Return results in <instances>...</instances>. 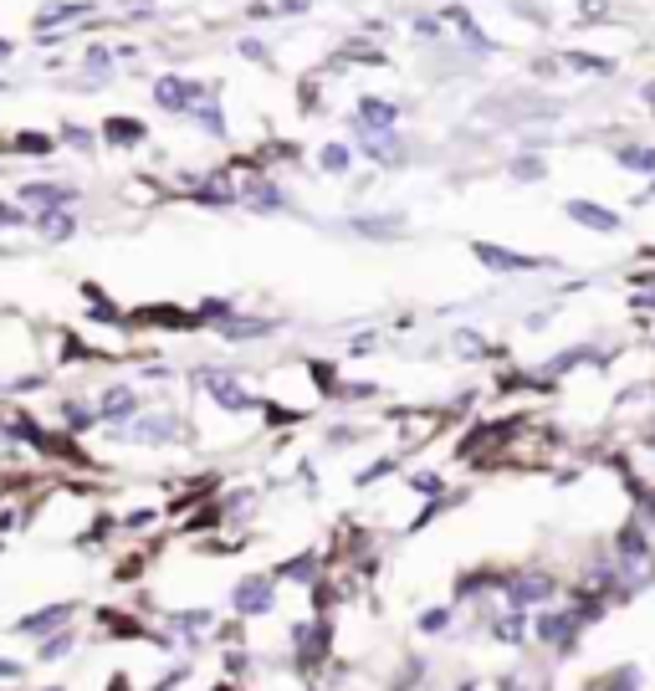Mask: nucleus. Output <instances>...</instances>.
I'll list each match as a JSON object with an SVG mask.
<instances>
[{
  "instance_id": "f257e3e1",
  "label": "nucleus",
  "mask_w": 655,
  "mask_h": 691,
  "mask_svg": "<svg viewBox=\"0 0 655 691\" xmlns=\"http://www.w3.org/2000/svg\"><path fill=\"white\" fill-rule=\"evenodd\" d=\"M548 594H553V579L548 574H522V579L507 584V604H512V610H528V604H538Z\"/></svg>"
},
{
  "instance_id": "f03ea898",
  "label": "nucleus",
  "mask_w": 655,
  "mask_h": 691,
  "mask_svg": "<svg viewBox=\"0 0 655 691\" xmlns=\"http://www.w3.org/2000/svg\"><path fill=\"white\" fill-rule=\"evenodd\" d=\"M236 610L241 615H267L272 610V579H261V574L256 579H241L236 584Z\"/></svg>"
},
{
  "instance_id": "7ed1b4c3",
  "label": "nucleus",
  "mask_w": 655,
  "mask_h": 691,
  "mask_svg": "<svg viewBox=\"0 0 655 691\" xmlns=\"http://www.w3.org/2000/svg\"><path fill=\"white\" fill-rule=\"evenodd\" d=\"M476 256H482L487 267H502V272H533L538 267L533 256H512V251H497V246H476Z\"/></svg>"
},
{
  "instance_id": "20e7f679",
  "label": "nucleus",
  "mask_w": 655,
  "mask_h": 691,
  "mask_svg": "<svg viewBox=\"0 0 655 691\" xmlns=\"http://www.w3.org/2000/svg\"><path fill=\"white\" fill-rule=\"evenodd\" d=\"M569 215H574V221H584V226H594V231H615V226H620L609 210H599V205H584V200H574V205H569Z\"/></svg>"
},
{
  "instance_id": "39448f33",
  "label": "nucleus",
  "mask_w": 655,
  "mask_h": 691,
  "mask_svg": "<svg viewBox=\"0 0 655 691\" xmlns=\"http://www.w3.org/2000/svg\"><path fill=\"white\" fill-rule=\"evenodd\" d=\"M62 620H67V604H52L47 615H31V620H26V630L36 635V630H52V625H62Z\"/></svg>"
},
{
  "instance_id": "423d86ee",
  "label": "nucleus",
  "mask_w": 655,
  "mask_h": 691,
  "mask_svg": "<svg viewBox=\"0 0 655 691\" xmlns=\"http://www.w3.org/2000/svg\"><path fill=\"white\" fill-rule=\"evenodd\" d=\"M620 164H625V169H655V149H625Z\"/></svg>"
},
{
  "instance_id": "0eeeda50",
  "label": "nucleus",
  "mask_w": 655,
  "mask_h": 691,
  "mask_svg": "<svg viewBox=\"0 0 655 691\" xmlns=\"http://www.w3.org/2000/svg\"><path fill=\"white\" fill-rule=\"evenodd\" d=\"M640 686V671H630V666H620L615 676H609V686L604 691H635Z\"/></svg>"
},
{
  "instance_id": "6e6552de",
  "label": "nucleus",
  "mask_w": 655,
  "mask_h": 691,
  "mask_svg": "<svg viewBox=\"0 0 655 691\" xmlns=\"http://www.w3.org/2000/svg\"><path fill=\"white\" fill-rule=\"evenodd\" d=\"M62 656H67V635H57V640L41 645V661H62Z\"/></svg>"
},
{
  "instance_id": "1a4fd4ad",
  "label": "nucleus",
  "mask_w": 655,
  "mask_h": 691,
  "mask_svg": "<svg viewBox=\"0 0 655 691\" xmlns=\"http://www.w3.org/2000/svg\"><path fill=\"white\" fill-rule=\"evenodd\" d=\"M364 118H369V123H379V128H384V123H389V118H395V108H384V103H364Z\"/></svg>"
},
{
  "instance_id": "9d476101",
  "label": "nucleus",
  "mask_w": 655,
  "mask_h": 691,
  "mask_svg": "<svg viewBox=\"0 0 655 691\" xmlns=\"http://www.w3.org/2000/svg\"><path fill=\"white\" fill-rule=\"evenodd\" d=\"M446 625H451V610H435V615L420 620V630H446Z\"/></svg>"
}]
</instances>
